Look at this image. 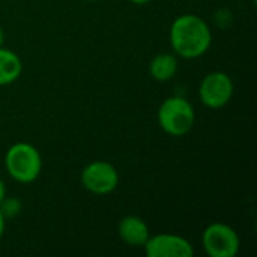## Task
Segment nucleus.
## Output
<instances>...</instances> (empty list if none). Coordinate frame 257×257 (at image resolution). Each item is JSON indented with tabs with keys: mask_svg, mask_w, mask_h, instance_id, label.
Wrapping results in <instances>:
<instances>
[{
	"mask_svg": "<svg viewBox=\"0 0 257 257\" xmlns=\"http://www.w3.org/2000/svg\"><path fill=\"white\" fill-rule=\"evenodd\" d=\"M211 42V29L202 17L184 14L172 23L170 44L178 56L184 59H197L209 50Z\"/></svg>",
	"mask_w": 257,
	"mask_h": 257,
	"instance_id": "f257e3e1",
	"label": "nucleus"
},
{
	"mask_svg": "<svg viewBox=\"0 0 257 257\" xmlns=\"http://www.w3.org/2000/svg\"><path fill=\"white\" fill-rule=\"evenodd\" d=\"M5 166L14 181L20 184H32L41 175L42 158L33 145L18 142L8 149L5 155Z\"/></svg>",
	"mask_w": 257,
	"mask_h": 257,
	"instance_id": "f03ea898",
	"label": "nucleus"
},
{
	"mask_svg": "<svg viewBox=\"0 0 257 257\" xmlns=\"http://www.w3.org/2000/svg\"><path fill=\"white\" fill-rule=\"evenodd\" d=\"M158 123L172 137L188 134L196 123V111L190 101L182 96H170L158 108Z\"/></svg>",
	"mask_w": 257,
	"mask_h": 257,
	"instance_id": "7ed1b4c3",
	"label": "nucleus"
},
{
	"mask_svg": "<svg viewBox=\"0 0 257 257\" xmlns=\"http://www.w3.org/2000/svg\"><path fill=\"white\" fill-rule=\"evenodd\" d=\"M202 245L211 257H235L239 253L241 239L233 227L224 223L209 224L202 235Z\"/></svg>",
	"mask_w": 257,
	"mask_h": 257,
	"instance_id": "20e7f679",
	"label": "nucleus"
},
{
	"mask_svg": "<svg viewBox=\"0 0 257 257\" xmlns=\"http://www.w3.org/2000/svg\"><path fill=\"white\" fill-rule=\"evenodd\" d=\"M83 187L96 196H105L116 190L119 173L108 161H92L81 172Z\"/></svg>",
	"mask_w": 257,
	"mask_h": 257,
	"instance_id": "39448f33",
	"label": "nucleus"
},
{
	"mask_svg": "<svg viewBox=\"0 0 257 257\" xmlns=\"http://www.w3.org/2000/svg\"><path fill=\"white\" fill-rule=\"evenodd\" d=\"M233 90L235 87L232 78L226 72L215 71L208 74L202 80L199 95L203 105L217 110V108H223L230 102L233 96Z\"/></svg>",
	"mask_w": 257,
	"mask_h": 257,
	"instance_id": "423d86ee",
	"label": "nucleus"
},
{
	"mask_svg": "<svg viewBox=\"0 0 257 257\" xmlns=\"http://www.w3.org/2000/svg\"><path fill=\"white\" fill-rule=\"evenodd\" d=\"M143 248L148 257H193L194 254L191 242L173 233L151 235Z\"/></svg>",
	"mask_w": 257,
	"mask_h": 257,
	"instance_id": "0eeeda50",
	"label": "nucleus"
},
{
	"mask_svg": "<svg viewBox=\"0 0 257 257\" xmlns=\"http://www.w3.org/2000/svg\"><path fill=\"white\" fill-rule=\"evenodd\" d=\"M117 232L120 239L131 247H143L148 238L151 236L148 224L137 215H128L122 218Z\"/></svg>",
	"mask_w": 257,
	"mask_h": 257,
	"instance_id": "6e6552de",
	"label": "nucleus"
},
{
	"mask_svg": "<svg viewBox=\"0 0 257 257\" xmlns=\"http://www.w3.org/2000/svg\"><path fill=\"white\" fill-rule=\"evenodd\" d=\"M23 71L21 59L12 50L0 47V86H8L18 80Z\"/></svg>",
	"mask_w": 257,
	"mask_h": 257,
	"instance_id": "1a4fd4ad",
	"label": "nucleus"
},
{
	"mask_svg": "<svg viewBox=\"0 0 257 257\" xmlns=\"http://www.w3.org/2000/svg\"><path fill=\"white\" fill-rule=\"evenodd\" d=\"M149 72L157 81H170L178 72V60L173 54L169 53L157 54L149 65Z\"/></svg>",
	"mask_w": 257,
	"mask_h": 257,
	"instance_id": "9d476101",
	"label": "nucleus"
},
{
	"mask_svg": "<svg viewBox=\"0 0 257 257\" xmlns=\"http://www.w3.org/2000/svg\"><path fill=\"white\" fill-rule=\"evenodd\" d=\"M20 211H21V202L15 197H5L0 202V212L3 214L6 220L17 217Z\"/></svg>",
	"mask_w": 257,
	"mask_h": 257,
	"instance_id": "9b49d317",
	"label": "nucleus"
},
{
	"mask_svg": "<svg viewBox=\"0 0 257 257\" xmlns=\"http://www.w3.org/2000/svg\"><path fill=\"white\" fill-rule=\"evenodd\" d=\"M5 229H6V218L3 217V214L0 212V239L5 235Z\"/></svg>",
	"mask_w": 257,
	"mask_h": 257,
	"instance_id": "f8f14e48",
	"label": "nucleus"
},
{
	"mask_svg": "<svg viewBox=\"0 0 257 257\" xmlns=\"http://www.w3.org/2000/svg\"><path fill=\"white\" fill-rule=\"evenodd\" d=\"M6 197V187H5V182L2 181L0 178V202Z\"/></svg>",
	"mask_w": 257,
	"mask_h": 257,
	"instance_id": "ddd939ff",
	"label": "nucleus"
},
{
	"mask_svg": "<svg viewBox=\"0 0 257 257\" xmlns=\"http://www.w3.org/2000/svg\"><path fill=\"white\" fill-rule=\"evenodd\" d=\"M131 3H134V5H146V3H149L151 0H130Z\"/></svg>",
	"mask_w": 257,
	"mask_h": 257,
	"instance_id": "4468645a",
	"label": "nucleus"
},
{
	"mask_svg": "<svg viewBox=\"0 0 257 257\" xmlns=\"http://www.w3.org/2000/svg\"><path fill=\"white\" fill-rule=\"evenodd\" d=\"M3 41H5V33H3V30L0 27V47H3Z\"/></svg>",
	"mask_w": 257,
	"mask_h": 257,
	"instance_id": "2eb2a0df",
	"label": "nucleus"
}]
</instances>
